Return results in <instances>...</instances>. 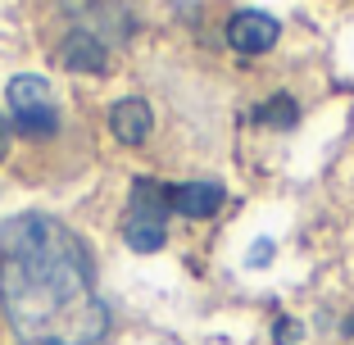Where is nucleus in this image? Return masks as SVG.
<instances>
[{
    "instance_id": "obj_1",
    "label": "nucleus",
    "mask_w": 354,
    "mask_h": 345,
    "mask_svg": "<svg viewBox=\"0 0 354 345\" xmlns=\"http://www.w3.org/2000/svg\"><path fill=\"white\" fill-rule=\"evenodd\" d=\"M0 309L23 345H95L109 332L91 250L50 214L0 227Z\"/></svg>"
},
{
    "instance_id": "obj_2",
    "label": "nucleus",
    "mask_w": 354,
    "mask_h": 345,
    "mask_svg": "<svg viewBox=\"0 0 354 345\" xmlns=\"http://www.w3.org/2000/svg\"><path fill=\"white\" fill-rule=\"evenodd\" d=\"M277 37H281L277 19H268V14H259V10H241V14H232V23H227V41H232V50H241V55L272 50Z\"/></svg>"
},
{
    "instance_id": "obj_3",
    "label": "nucleus",
    "mask_w": 354,
    "mask_h": 345,
    "mask_svg": "<svg viewBox=\"0 0 354 345\" xmlns=\"http://www.w3.org/2000/svg\"><path fill=\"white\" fill-rule=\"evenodd\" d=\"M173 187L155 178H136L132 182V209H127V223H146V227H164L168 214H173Z\"/></svg>"
},
{
    "instance_id": "obj_4",
    "label": "nucleus",
    "mask_w": 354,
    "mask_h": 345,
    "mask_svg": "<svg viewBox=\"0 0 354 345\" xmlns=\"http://www.w3.org/2000/svg\"><path fill=\"white\" fill-rule=\"evenodd\" d=\"M59 64H64V68H73V73H104V68H109V50H104V41L95 37V32L77 28V32L64 37Z\"/></svg>"
},
{
    "instance_id": "obj_5",
    "label": "nucleus",
    "mask_w": 354,
    "mask_h": 345,
    "mask_svg": "<svg viewBox=\"0 0 354 345\" xmlns=\"http://www.w3.org/2000/svg\"><path fill=\"white\" fill-rule=\"evenodd\" d=\"M150 127H155V114H150V105L136 100V95H127V100H118V105L109 109V132H114L123 146H141L150 136Z\"/></svg>"
},
{
    "instance_id": "obj_6",
    "label": "nucleus",
    "mask_w": 354,
    "mask_h": 345,
    "mask_svg": "<svg viewBox=\"0 0 354 345\" xmlns=\"http://www.w3.org/2000/svg\"><path fill=\"white\" fill-rule=\"evenodd\" d=\"M173 209L187 214V218H214L218 214V205L227 200V191H223V182H187V187H173Z\"/></svg>"
},
{
    "instance_id": "obj_7",
    "label": "nucleus",
    "mask_w": 354,
    "mask_h": 345,
    "mask_svg": "<svg viewBox=\"0 0 354 345\" xmlns=\"http://www.w3.org/2000/svg\"><path fill=\"white\" fill-rule=\"evenodd\" d=\"M50 105V82L37 73H19L10 77V109L14 114H28V109H41Z\"/></svg>"
},
{
    "instance_id": "obj_8",
    "label": "nucleus",
    "mask_w": 354,
    "mask_h": 345,
    "mask_svg": "<svg viewBox=\"0 0 354 345\" xmlns=\"http://www.w3.org/2000/svg\"><path fill=\"white\" fill-rule=\"evenodd\" d=\"M254 123H263V127H295L300 123V105H295L291 95H272V100H263V105L254 109Z\"/></svg>"
},
{
    "instance_id": "obj_9",
    "label": "nucleus",
    "mask_w": 354,
    "mask_h": 345,
    "mask_svg": "<svg viewBox=\"0 0 354 345\" xmlns=\"http://www.w3.org/2000/svg\"><path fill=\"white\" fill-rule=\"evenodd\" d=\"M14 127L32 141H41V136L59 132V114H55V105H41V109H28V114H14Z\"/></svg>"
},
{
    "instance_id": "obj_10",
    "label": "nucleus",
    "mask_w": 354,
    "mask_h": 345,
    "mask_svg": "<svg viewBox=\"0 0 354 345\" xmlns=\"http://www.w3.org/2000/svg\"><path fill=\"white\" fill-rule=\"evenodd\" d=\"M123 241L136 254H155V250H164L168 232L164 227H146V223H123Z\"/></svg>"
},
{
    "instance_id": "obj_11",
    "label": "nucleus",
    "mask_w": 354,
    "mask_h": 345,
    "mask_svg": "<svg viewBox=\"0 0 354 345\" xmlns=\"http://www.w3.org/2000/svg\"><path fill=\"white\" fill-rule=\"evenodd\" d=\"M272 341H277V345H295V341H300V323H295V318H277Z\"/></svg>"
},
{
    "instance_id": "obj_12",
    "label": "nucleus",
    "mask_w": 354,
    "mask_h": 345,
    "mask_svg": "<svg viewBox=\"0 0 354 345\" xmlns=\"http://www.w3.org/2000/svg\"><path fill=\"white\" fill-rule=\"evenodd\" d=\"M268 259H272V241H254V245H250V263H254V268H263Z\"/></svg>"
},
{
    "instance_id": "obj_13",
    "label": "nucleus",
    "mask_w": 354,
    "mask_h": 345,
    "mask_svg": "<svg viewBox=\"0 0 354 345\" xmlns=\"http://www.w3.org/2000/svg\"><path fill=\"white\" fill-rule=\"evenodd\" d=\"M100 0H64V10H73V14H91Z\"/></svg>"
},
{
    "instance_id": "obj_14",
    "label": "nucleus",
    "mask_w": 354,
    "mask_h": 345,
    "mask_svg": "<svg viewBox=\"0 0 354 345\" xmlns=\"http://www.w3.org/2000/svg\"><path fill=\"white\" fill-rule=\"evenodd\" d=\"M5 150H10V127H5V118H0V159H5Z\"/></svg>"
}]
</instances>
